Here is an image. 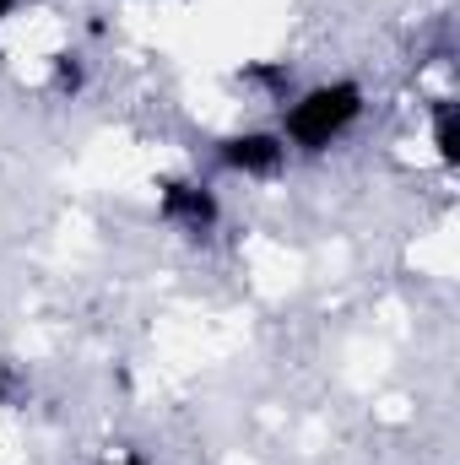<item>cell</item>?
<instances>
[{"label":"cell","instance_id":"6da1fadb","mask_svg":"<svg viewBox=\"0 0 460 465\" xmlns=\"http://www.w3.org/2000/svg\"><path fill=\"white\" fill-rule=\"evenodd\" d=\"M368 114V87L357 76H325L309 87H293L276 104V135L293 157H325Z\"/></svg>","mask_w":460,"mask_h":465},{"label":"cell","instance_id":"7a4b0ae2","mask_svg":"<svg viewBox=\"0 0 460 465\" xmlns=\"http://www.w3.org/2000/svg\"><path fill=\"white\" fill-rule=\"evenodd\" d=\"M212 168L244 179V184H276L287 168H293V152L287 141L276 135V124H244V130H223L212 146H206Z\"/></svg>","mask_w":460,"mask_h":465},{"label":"cell","instance_id":"3957f363","mask_svg":"<svg viewBox=\"0 0 460 465\" xmlns=\"http://www.w3.org/2000/svg\"><path fill=\"white\" fill-rule=\"evenodd\" d=\"M157 223L185 243H212L223 232V195L201 173H163L157 179Z\"/></svg>","mask_w":460,"mask_h":465},{"label":"cell","instance_id":"277c9868","mask_svg":"<svg viewBox=\"0 0 460 465\" xmlns=\"http://www.w3.org/2000/svg\"><path fill=\"white\" fill-rule=\"evenodd\" d=\"M428 141H434V157L455 173L460 168V104L455 98H434L428 104Z\"/></svg>","mask_w":460,"mask_h":465},{"label":"cell","instance_id":"5b68a950","mask_svg":"<svg viewBox=\"0 0 460 465\" xmlns=\"http://www.w3.org/2000/svg\"><path fill=\"white\" fill-rule=\"evenodd\" d=\"M238 82H249V87H260L271 104H282V98L293 93V65H287V60H255V65L238 71Z\"/></svg>","mask_w":460,"mask_h":465},{"label":"cell","instance_id":"8992f818","mask_svg":"<svg viewBox=\"0 0 460 465\" xmlns=\"http://www.w3.org/2000/svg\"><path fill=\"white\" fill-rule=\"evenodd\" d=\"M27 390H33V384H27L11 362H0V406H22V401H27Z\"/></svg>","mask_w":460,"mask_h":465},{"label":"cell","instance_id":"52a82bcc","mask_svg":"<svg viewBox=\"0 0 460 465\" xmlns=\"http://www.w3.org/2000/svg\"><path fill=\"white\" fill-rule=\"evenodd\" d=\"M98 465H152V460H146L141 450H109V455H104Z\"/></svg>","mask_w":460,"mask_h":465},{"label":"cell","instance_id":"ba28073f","mask_svg":"<svg viewBox=\"0 0 460 465\" xmlns=\"http://www.w3.org/2000/svg\"><path fill=\"white\" fill-rule=\"evenodd\" d=\"M22 5H27V0H0V27H5V22H11V16L22 11Z\"/></svg>","mask_w":460,"mask_h":465}]
</instances>
